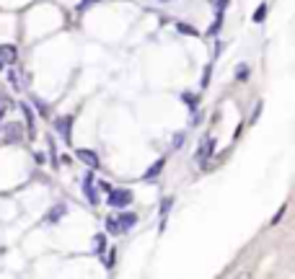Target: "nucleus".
<instances>
[{
  "instance_id": "obj_1",
  "label": "nucleus",
  "mask_w": 295,
  "mask_h": 279,
  "mask_svg": "<svg viewBox=\"0 0 295 279\" xmlns=\"http://www.w3.org/2000/svg\"><path fill=\"white\" fill-rule=\"evenodd\" d=\"M109 207H117V209H122V207H127V204H132V191L130 189H109Z\"/></svg>"
},
{
  "instance_id": "obj_2",
  "label": "nucleus",
  "mask_w": 295,
  "mask_h": 279,
  "mask_svg": "<svg viewBox=\"0 0 295 279\" xmlns=\"http://www.w3.org/2000/svg\"><path fill=\"white\" fill-rule=\"evenodd\" d=\"M3 140L10 145L21 142V140H24V127H21V122H8L5 130H3Z\"/></svg>"
},
{
  "instance_id": "obj_3",
  "label": "nucleus",
  "mask_w": 295,
  "mask_h": 279,
  "mask_svg": "<svg viewBox=\"0 0 295 279\" xmlns=\"http://www.w3.org/2000/svg\"><path fill=\"white\" fill-rule=\"evenodd\" d=\"M212 147H215V142L210 137H202L199 140V147H197V163H205L210 155H212Z\"/></svg>"
},
{
  "instance_id": "obj_4",
  "label": "nucleus",
  "mask_w": 295,
  "mask_h": 279,
  "mask_svg": "<svg viewBox=\"0 0 295 279\" xmlns=\"http://www.w3.org/2000/svg\"><path fill=\"white\" fill-rule=\"evenodd\" d=\"M114 223H117L119 232H124V230H130V228H132L135 223H138V215H135V212H124V215L114 217Z\"/></svg>"
},
{
  "instance_id": "obj_5",
  "label": "nucleus",
  "mask_w": 295,
  "mask_h": 279,
  "mask_svg": "<svg viewBox=\"0 0 295 279\" xmlns=\"http://www.w3.org/2000/svg\"><path fill=\"white\" fill-rule=\"evenodd\" d=\"M16 60H18V52H16V46H13V44H3V46H0V62L13 65Z\"/></svg>"
},
{
  "instance_id": "obj_6",
  "label": "nucleus",
  "mask_w": 295,
  "mask_h": 279,
  "mask_svg": "<svg viewBox=\"0 0 295 279\" xmlns=\"http://www.w3.org/2000/svg\"><path fill=\"white\" fill-rule=\"evenodd\" d=\"M75 155H78V160H83L88 168H98V155L94 153V150H86V147H81Z\"/></svg>"
},
{
  "instance_id": "obj_7",
  "label": "nucleus",
  "mask_w": 295,
  "mask_h": 279,
  "mask_svg": "<svg viewBox=\"0 0 295 279\" xmlns=\"http://www.w3.org/2000/svg\"><path fill=\"white\" fill-rule=\"evenodd\" d=\"M57 130H60V135L67 140V142H70V137H73V116H60Z\"/></svg>"
},
{
  "instance_id": "obj_8",
  "label": "nucleus",
  "mask_w": 295,
  "mask_h": 279,
  "mask_svg": "<svg viewBox=\"0 0 295 279\" xmlns=\"http://www.w3.org/2000/svg\"><path fill=\"white\" fill-rule=\"evenodd\" d=\"M83 194H86V199L91 204H98V194L94 189V179H91V176H86V181H83Z\"/></svg>"
},
{
  "instance_id": "obj_9",
  "label": "nucleus",
  "mask_w": 295,
  "mask_h": 279,
  "mask_svg": "<svg viewBox=\"0 0 295 279\" xmlns=\"http://www.w3.org/2000/svg\"><path fill=\"white\" fill-rule=\"evenodd\" d=\"M65 212H67V207H65V204H60V207H54V209H52V212L47 215V223H54V220H60V217L65 215Z\"/></svg>"
},
{
  "instance_id": "obj_10",
  "label": "nucleus",
  "mask_w": 295,
  "mask_h": 279,
  "mask_svg": "<svg viewBox=\"0 0 295 279\" xmlns=\"http://www.w3.org/2000/svg\"><path fill=\"white\" fill-rule=\"evenodd\" d=\"M21 109H24V116H26V124H29V132L34 135V111H31V106H26V103H21Z\"/></svg>"
},
{
  "instance_id": "obj_11",
  "label": "nucleus",
  "mask_w": 295,
  "mask_h": 279,
  "mask_svg": "<svg viewBox=\"0 0 295 279\" xmlns=\"http://www.w3.org/2000/svg\"><path fill=\"white\" fill-rule=\"evenodd\" d=\"M10 106H13V103H10V98L5 96V93H0V119L5 116V111H8Z\"/></svg>"
},
{
  "instance_id": "obj_12",
  "label": "nucleus",
  "mask_w": 295,
  "mask_h": 279,
  "mask_svg": "<svg viewBox=\"0 0 295 279\" xmlns=\"http://www.w3.org/2000/svg\"><path fill=\"white\" fill-rule=\"evenodd\" d=\"M8 80H10V86H13L16 91H21V88H24V86H21V75L16 73V70H10V73H8Z\"/></svg>"
},
{
  "instance_id": "obj_13",
  "label": "nucleus",
  "mask_w": 295,
  "mask_h": 279,
  "mask_svg": "<svg viewBox=\"0 0 295 279\" xmlns=\"http://www.w3.org/2000/svg\"><path fill=\"white\" fill-rule=\"evenodd\" d=\"M163 163H166V160H158V163H155V166H153L150 171H148V173H145V179H150V176H158V173H161V168H163Z\"/></svg>"
},
{
  "instance_id": "obj_14",
  "label": "nucleus",
  "mask_w": 295,
  "mask_h": 279,
  "mask_svg": "<svg viewBox=\"0 0 295 279\" xmlns=\"http://www.w3.org/2000/svg\"><path fill=\"white\" fill-rule=\"evenodd\" d=\"M184 103L189 109H197V96H189V93H184Z\"/></svg>"
},
{
  "instance_id": "obj_15",
  "label": "nucleus",
  "mask_w": 295,
  "mask_h": 279,
  "mask_svg": "<svg viewBox=\"0 0 295 279\" xmlns=\"http://www.w3.org/2000/svg\"><path fill=\"white\" fill-rule=\"evenodd\" d=\"M179 31H181V34H192V37L197 34V29H195V26H187V23H179Z\"/></svg>"
},
{
  "instance_id": "obj_16",
  "label": "nucleus",
  "mask_w": 295,
  "mask_h": 279,
  "mask_svg": "<svg viewBox=\"0 0 295 279\" xmlns=\"http://www.w3.org/2000/svg\"><path fill=\"white\" fill-rule=\"evenodd\" d=\"M264 13H267V5H259V10H256L254 21H256V23H262V21H264Z\"/></svg>"
},
{
  "instance_id": "obj_17",
  "label": "nucleus",
  "mask_w": 295,
  "mask_h": 279,
  "mask_svg": "<svg viewBox=\"0 0 295 279\" xmlns=\"http://www.w3.org/2000/svg\"><path fill=\"white\" fill-rule=\"evenodd\" d=\"M106 230H109V232H114V235L119 232V228H117V223H114V217H109V220H106Z\"/></svg>"
},
{
  "instance_id": "obj_18",
  "label": "nucleus",
  "mask_w": 295,
  "mask_h": 279,
  "mask_svg": "<svg viewBox=\"0 0 295 279\" xmlns=\"http://www.w3.org/2000/svg\"><path fill=\"white\" fill-rule=\"evenodd\" d=\"M181 142H184V135H181V132H179V135L174 137V147L179 150V147H181Z\"/></svg>"
},
{
  "instance_id": "obj_19",
  "label": "nucleus",
  "mask_w": 295,
  "mask_h": 279,
  "mask_svg": "<svg viewBox=\"0 0 295 279\" xmlns=\"http://www.w3.org/2000/svg\"><path fill=\"white\" fill-rule=\"evenodd\" d=\"M212 3H215V8H218V10H223L225 5H228V0H212Z\"/></svg>"
},
{
  "instance_id": "obj_20",
  "label": "nucleus",
  "mask_w": 295,
  "mask_h": 279,
  "mask_svg": "<svg viewBox=\"0 0 295 279\" xmlns=\"http://www.w3.org/2000/svg\"><path fill=\"white\" fill-rule=\"evenodd\" d=\"M210 83V67H205V78H202V86Z\"/></svg>"
},
{
  "instance_id": "obj_21",
  "label": "nucleus",
  "mask_w": 295,
  "mask_h": 279,
  "mask_svg": "<svg viewBox=\"0 0 295 279\" xmlns=\"http://www.w3.org/2000/svg\"><path fill=\"white\" fill-rule=\"evenodd\" d=\"M161 3H168V0H161Z\"/></svg>"
}]
</instances>
